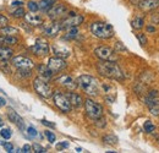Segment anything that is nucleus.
Returning <instances> with one entry per match:
<instances>
[{"mask_svg": "<svg viewBox=\"0 0 159 153\" xmlns=\"http://www.w3.org/2000/svg\"><path fill=\"white\" fill-rule=\"evenodd\" d=\"M97 71L99 72V75L107 78H111V80H118L121 81L124 80V72L120 69V66L113 60H100L97 63Z\"/></svg>", "mask_w": 159, "mask_h": 153, "instance_id": "obj_1", "label": "nucleus"}, {"mask_svg": "<svg viewBox=\"0 0 159 153\" xmlns=\"http://www.w3.org/2000/svg\"><path fill=\"white\" fill-rule=\"evenodd\" d=\"M77 86L88 96L96 97L99 92V83L96 77L89 75H81L77 80Z\"/></svg>", "mask_w": 159, "mask_h": 153, "instance_id": "obj_2", "label": "nucleus"}, {"mask_svg": "<svg viewBox=\"0 0 159 153\" xmlns=\"http://www.w3.org/2000/svg\"><path fill=\"white\" fill-rule=\"evenodd\" d=\"M91 32L93 36L100 39H108L114 36L113 26L105 22H93L91 25Z\"/></svg>", "mask_w": 159, "mask_h": 153, "instance_id": "obj_3", "label": "nucleus"}, {"mask_svg": "<svg viewBox=\"0 0 159 153\" xmlns=\"http://www.w3.org/2000/svg\"><path fill=\"white\" fill-rule=\"evenodd\" d=\"M33 88L37 92V95H39L43 98H50L53 96V88L50 87V85L47 82V80L42 78V77H37L33 81Z\"/></svg>", "mask_w": 159, "mask_h": 153, "instance_id": "obj_4", "label": "nucleus"}, {"mask_svg": "<svg viewBox=\"0 0 159 153\" xmlns=\"http://www.w3.org/2000/svg\"><path fill=\"white\" fill-rule=\"evenodd\" d=\"M84 110H86L87 116L92 120L99 119L103 116V107L98 103L93 102L92 99H86L84 100Z\"/></svg>", "mask_w": 159, "mask_h": 153, "instance_id": "obj_5", "label": "nucleus"}, {"mask_svg": "<svg viewBox=\"0 0 159 153\" xmlns=\"http://www.w3.org/2000/svg\"><path fill=\"white\" fill-rule=\"evenodd\" d=\"M53 99H54V104L59 108L62 113H69L71 110L72 107H71V103H70V100H69L66 95L57 91L55 93H53Z\"/></svg>", "mask_w": 159, "mask_h": 153, "instance_id": "obj_6", "label": "nucleus"}, {"mask_svg": "<svg viewBox=\"0 0 159 153\" xmlns=\"http://www.w3.org/2000/svg\"><path fill=\"white\" fill-rule=\"evenodd\" d=\"M11 63L15 67H17L19 70H25V71H32V69L34 67V63L27 57H15L11 59Z\"/></svg>", "mask_w": 159, "mask_h": 153, "instance_id": "obj_7", "label": "nucleus"}, {"mask_svg": "<svg viewBox=\"0 0 159 153\" xmlns=\"http://www.w3.org/2000/svg\"><path fill=\"white\" fill-rule=\"evenodd\" d=\"M83 16L77 15L76 12H69V16L66 19L62 20L61 23V28H70V27H77L83 22Z\"/></svg>", "mask_w": 159, "mask_h": 153, "instance_id": "obj_8", "label": "nucleus"}, {"mask_svg": "<svg viewBox=\"0 0 159 153\" xmlns=\"http://www.w3.org/2000/svg\"><path fill=\"white\" fill-rule=\"evenodd\" d=\"M33 54L39 55V57H44L49 53V44L44 38H37L34 42V45L31 48Z\"/></svg>", "mask_w": 159, "mask_h": 153, "instance_id": "obj_9", "label": "nucleus"}, {"mask_svg": "<svg viewBox=\"0 0 159 153\" xmlns=\"http://www.w3.org/2000/svg\"><path fill=\"white\" fill-rule=\"evenodd\" d=\"M66 14H67V7L64 4H54L53 7L48 11V16L54 21L61 19Z\"/></svg>", "mask_w": 159, "mask_h": 153, "instance_id": "obj_10", "label": "nucleus"}, {"mask_svg": "<svg viewBox=\"0 0 159 153\" xmlns=\"http://www.w3.org/2000/svg\"><path fill=\"white\" fill-rule=\"evenodd\" d=\"M94 54H96V57L99 58L100 60H113L114 57H115L114 50L110 47H107V45H102V47L96 48L94 49Z\"/></svg>", "mask_w": 159, "mask_h": 153, "instance_id": "obj_11", "label": "nucleus"}, {"mask_svg": "<svg viewBox=\"0 0 159 153\" xmlns=\"http://www.w3.org/2000/svg\"><path fill=\"white\" fill-rule=\"evenodd\" d=\"M47 66L53 71V74H54V72H59V71L64 70V69L66 67V61H65L62 58H59V57L50 58V59L48 60Z\"/></svg>", "mask_w": 159, "mask_h": 153, "instance_id": "obj_12", "label": "nucleus"}, {"mask_svg": "<svg viewBox=\"0 0 159 153\" xmlns=\"http://www.w3.org/2000/svg\"><path fill=\"white\" fill-rule=\"evenodd\" d=\"M60 31H61V23L58 21H54V22H52L44 27V35L47 37H50V38L57 37Z\"/></svg>", "mask_w": 159, "mask_h": 153, "instance_id": "obj_13", "label": "nucleus"}, {"mask_svg": "<svg viewBox=\"0 0 159 153\" xmlns=\"http://www.w3.org/2000/svg\"><path fill=\"white\" fill-rule=\"evenodd\" d=\"M57 81L59 82L61 86H64L65 88H67V90H70V91H74V90H76V87H77V82L70 76V75H62V76H60Z\"/></svg>", "mask_w": 159, "mask_h": 153, "instance_id": "obj_14", "label": "nucleus"}, {"mask_svg": "<svg viewBox=\"0 0 159 153\" xmlns=\"http://www.w3.org/2000/svg\"><path fill=\"white\" fill-rule=\"evenodd\" d=\"M136 4L142 11H151L159 6V0H139Z\"/></svg>", "mask_w": 159, "mask_h": 153, "instance_id": "obj_15", "label": "nucleus"}, {"mask_svg": "<svg viewBox=\"0 0 159 153\" xmlns=\"http://www.w3.org/2000/svg\"><path fill=\"white\" fill-rule=\"evenodd\" d=\"M7 118L10 119V121H12L14 124H16L21 130H25V121H23V119H22L16 112H14V109H11V108L9 109V112H7Z\"/></svg>", "mask_w": 159, "mask_h": 153, "instance_id": "obj_16", "label": "nucleus"}, {"mask_svg": "<svg viewBox=\"0 0 159 153\" xmlns=\"http://www.w3.org/2000/svg\"><path fill=\"white\" fill-rule=\"evenodd\" d=\"M25 20H26V22H27L28 25H31V26H34V27H37V26H40V25L43 23V19L40 17L39 15L34 14V12L25 14Z\"/></svg>", "mask_w": 159, "mask_h": 153, "instance_id": "obj_17", "label": "nucleus"}, {"mask_svg": "<svg viewBox=\"0 0 159 153\" xmlns=\"http://www.w3.org/2000/svg\"><path fill=\"white\" fill-rule=\"evenodd\" d=\"M67 98H69V100H70V103H71V107H74V108H80V107L83 104L82 97L80 96V95H77V93L71 92V93L67 95Z\"/></svg>", "mask_w": 159, "mask_h": 153, "instance_id": "obj_18", "label": "nucleus"}, {"mask_svg": "<svg viewBox=\"0 0 159 153\" xmlns=\"http://www.w3.org/2000/svg\"><path fill=\"white\" fill-rule=\"evenodd\" d=\"M19 43V39L15 36H1L0 37V45L6 47V45H15Z\"/></svg>", "mask_w": 159, "mask_h": 153, "instance_id": "obj_19", "label": "nucleus"}, {"mask_svg": "<svg viewBox=\"0 0 159 153\" xmlns=\"http://www.w3.org/2000/svg\"><path fill=\"white\" fill-rule=\"evenodd\" d=\"M38 74L44 80H49V78H52V76H53V71L47 65H39L38 66Z\"/></svg>", "mask_w": 159, "mask_h": 153, "instance_id": "obj_20", "label": "nucleus"}, {"mask_svg": "<svg viewBox=\"0 0 159 153\" xmlns=\"http://www.w3.org/2000/svg\"><path fill=\"white\" fill-rule=\"evenodd\" d=\"M12 49L6 48V47H0V61H7L12 58Z\"/></svg>", "mask_w": 159, "mask_h": 153, "instance_id": "obj_21", "label": "nucleus"}, {"mask_svg": "<svg viewBox=\"0 0 159 153\" xmlns=\"http://www.w3.org/2000/svg\"><path fill=\"white\" fill-rule=\"evenodd\" d=\"M55 2H57V0H40L39 2H38L39 10L44 11V12H48V11L53 7V5H54Z\"/></svg>", "mask_w": 159, "mask_h": 153, "instance_id": "obj_22", "label": "nucleus"}, {"mask_svg": "<svg viewBox=\"0 0 159 153\" xmlns=\"http://www.w3.org/2000/svg\"><path fill=\"white\" fill-rule=\"evenodd\" d=\"M17 33H19V30L15 27H10V26L0 27V35L1 36H16Z\"/></svg>", "mask_w": 159, "mask_h": 153, "instance_id": "obj_23", "label": "nucleus"}, {"mask_svg": "<svg viewBox=\"0 0 159 153\" xmlns=\"http://www.w3.org/2000/svg\"><path fill=\"white\" fill-rule=\"evenodd\" d=\"M53 50H54V54L59 58H67L70 55V50H67L66 48H61L60 45H54L53 47Z\"/></svg>", "mask_w": 159, "mask_h": 153, "instance_id": "obj_24", "label": "nucleus"}, {"mask_svg": "<svg viewBox=\"0 0 159 153\" xmlns=\"http://www.w3.org/2000/svg\"><path fill=\"white\" fill-rule=\"evenodd\" d=\"M77 35H79V30L76 27H70V28H67V33L65 35V39L76 38Z\"/></svg>", "mask_w": 159, "mask_h": 153, "instance_id": "obj_25", "label": "nucleus"}, {"mask_svg": "<svg viewBox=\"0 0 159 153\" xmlns=\"http://www.w3.org/2000/svg\"><path fill=\"white\" fill-rule=\"evenodd\" d=\"M131 25L135 30H141L143 26H144V20L142 17H135V19L131 21Z\"/></svg>", "mask_w": 159, "mask_h": 153, "instance_id": "obj_26", "label": "nucleus"}, {"mask_svg": "<svg viewBox=\"0 0 159 153\" xmlns=\"http://www.w3.org/2000/svg\"><path fill=\"white\" fill-rule=\"evenodd\" d=\"M103 141L108 145H116L118 143V137L114 135H107L103 137Z\"/></svg>", "mask_w": 159, "mask_h": 153, "instance_id": "obj_27", "label": "nucleus"}, {"mask_svg": "<svg viewBox=\"0 0 159 153\" xmlns=\"http://www.w3.org/2000/svg\"><path fill=\"white\" fill-rule=\"evenodd\" d=\"M143 129H144V131H146V132L151 134V132H153V131L156 130V125H154L152 121L147 120V121L144 123V125H143Z\"/></svg>", "mask_w": 159, "mask_h": 153, "instance_id": "obj_28", "label": "nucleus"}, {"mask_svg": "<svg viewBox=\"0 0 159 153\" xmlns=\"http://www.w3.org/2000/svg\"><path fill=\"white\" fill-rule=\"evenodd\" d=\"M27 6H28V9H30L31 12H37L39 10L38 2H36V1H28L27 2Z\"/></svg>", "mask_w": 159, "mask_h": 153, "instance_id": "obj_29", "label": "nucleus"}, {"mask_svg": "<svg viewBox=\"0 0 159 153\" xmlns=\"http://www.w3.org/2000/svg\"><path fill=\"white\" fill-rule=\"evenodd\" d=\"M25 14H26L25 10L22 9V6H20L19 9H16V10L12 12V16L16 17V19H20V17H23V16H25Z\"/></svg>", "mask_w": 159, "mask_h": 153, "instance_id": "obj_30", "label": "nucleus"}, {"mask_svg": "<svg viewBox=\"0 0 159 153\" xmlns=\"http://www.w3.org/2000/svg\"><path fill=\"white\" fill-rule=\"evenodd\" d=\"M0 136L2 137V138H5V140H9L10 137H11V130L10 129H1V131H0Z\"/></svg>", "mask_w": 159, "mask_h": 153, "instance_id": "obj_31", "label": "nucleus"}, {"mask_svg": "<svg viewBox=\"0 0 159 153\" xmlns=\"http://www.w3.org/2000/svg\"><path fill=\"white\" fill-rule=\"evenodd\" d=\"M136 37H137V39H139V43H141L142 45L147 44V37H146V35H143V33H137Z\"/></svg>", "mask_w": 159, "mask_h": 153, "instance_id": "obj_32", "label": "nucleus"}, {"mask_svg": "<svg viewBox=\"0 0 159 153\" xmlns=\"http://www.w3.org/2000/svg\"><path fill=\"white\" fill-rule=\"evenodd\" d=\"M45 136H47V138H48V141H49L50 143H54L55 140H57L55 135L53 134V132H50V131H45Z\"/></svg>", "mask_w": 159, "mask_h": 153, "instance_id": "obj_33", "label": "nucleus"}, {"mask_svg": "<svg viewBox=\"0 0 159 153\" xmlns=\"http://www.w3.org/2000/svg\"><path fill=\"white\" fill-rule=\"evenodd\" d=\"M2 146H4V148H5V151H7L9 153L14 152V145L12 143H10V142H2Z\"/></svg>", "mask_w": 159, "mask_h": 153, "instance_id": "obj_34", "label": "nucleus"}, {"mask_svg": "<svg viewBox=\"0 0 159 153\" xmlns=\"http://www.w3.org/2000/svg\"><path fill=\"white\" fill-rule=\"evenodd\" d=\"M27 134H28L30 137H36L37 136V130L33 126H28L27 128Z\"/></svg>", "mask_w": 159, "mask_h": 153, "instance_id": "obj_35", "label": "nucleus"}, {"mask_svg": "<svg viewBox=\"0 0 159 153\" xmlns=\"http://www.w3.org/2000/svg\"><path fill=\"white\" fill-rule=\"evenodd\" d=\"M7 23H9V19L0 14V27H5L7 26Z\"/></svg>", "mask_w": 159, "mask_h": 153, "instance_id": "obj_36", "label": "nucleus"}, {"mask_svg": "<svg viewBox=\"0 0 159 153\" xmlns=\"http://www.w3.org/2000/svg\"><path fill=\"white\" fill-rule=\"evenodd\" d=\"M33 150H34V152H37V153H44V152H47L44 147H42V146H39V145H37V143H34V145H33Z\"/></svg>", "mask_w": 159, "mask_h": 153, "instance_id": "obj_37", "label": "nucleus"}, {"mask_svg": "<svg viewBox=\"0 0 159 153\" xmlns=\"http://www.w3.org/2000/svg\"><path fill=\"white\" fill-rule=\"evenodd\" d=\"M69 147V143L65 141V142H60V143H58L57 145V150H59V151H61V150H64V148H67Z\"/></svg>", "mask_w": 159, "mask_h": 153, "instance_id": "obj_38", "label": "nucleus"}, {"mask_svg": "<svg viewBox=\"0 0 159 153\" xmlns=\"http://www.w3.org/2000/svg\"><path fill=\"white\" fill-rule=\"evenodd\" d=\"M31 150H32V147H31L30 145H25V146L22 147V150H21V152L30 153V152H31Z\"/></svg>", "mask_w": 159, "mask_h": 153, "instance_id": "obj_39", "label": "nucleus"}, {"mask_svg": "<svg viewBox=\"0 0 159 153\" xmlns=\"http://www.w3.org/2000/svg\"><path fill=\"white\" fill-rule=\"evenodd\" d=\"M42 124H43V125H45V126H49V128H55V124L49 123V121H47V120H43V121H42Z\"/></svg>", "mask_w": 159, "mask_h": 153, "instance_id": "obj_40", "label": "nucleus"}, {"mask_svg": "<svg viewBox=\"0 0 159 153\" xmlns=\"http://www.w3.org/2000/svg\"><path fill=\"white\" fill-rule=\"evenodd\" d=\"M22 5H23V2L20 1V0H16V1H12V2H11V6H19V7H20Z\"/></svg>", "mask_w": 159, "mask_h": 153, "instance_id": "obj_41", "label": "nucleus"}, {"mask_svg": "<svg viewBox=\"0 0 159 153\" xmlns=\"http://www.w3.org/2000/svg\"><path fill=\"white\" fill-rule=\"evenodd\" d=\"M5 104H6V102H5V99H4V98H1V97H0V107H4V105H5Z\"/></svg>", "mask_w": 159, "mask_h": 153, "instance_id": "obj_42", "label": "nucleus"}, {"mask_svg": "<svg viewBox=\"0 0 159 153\" xmlns=\"http://www.w3.org/2000/svg\"><path fill=\"white\" fill-rule=\"evenodd\" d=\"M147 31H148V32H154V31H156V28L149 26V27H147Z\"/></svg>", "mask_w": 159, "mask_h": 153, "instance_id": "obj_43", "label": "nucleus"}, {"mask_svg": "<svg viewBox=\"0 0 159 153\" xmlns=\"http://www.w3.org/2000/svg\"><path fill=\"white\" fill-rule=\"evenodd\" d=\"M82 151H83V150H82V148H76V152H82Z\"/></svg>", "mask_w": 159, "mask_h": 153, "instance_id": "obj_44", "label": "nucleus"}, {"mask_svg": "<svg viewBox=\"0 0 159 153\" xmlns=\"http://www.w3.org/2000/svg\"><path fill=\"white\" fill-rule=\"evenodd\" d=\"M1 126H2V121L0 120V128H1Z\"/></svg>", "mask_w": 159, "mask_h": 153, "instance_id": "obj_45", "label": "nucleus"}]
</instances>
